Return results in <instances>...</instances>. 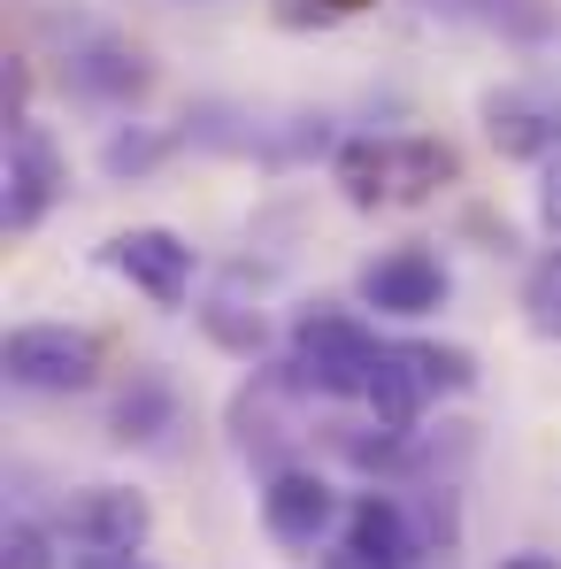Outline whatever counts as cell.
Listing matches in <instances>:
<instances>
[{
    "mask_svg": "<svg viewBox=\"0 0 561 569\" xmlns=\"http://www.w3.org/2000/svg\"><path fill=\"white\" fill-rule=\"evenodd\" d=\"M377 355L384 347L370 339V323L347 316V308H308L292 323V385H308V392H331V400L370 392Z\"/></svg>",
    "mask_w": 561,
    "mask_h": 569,
    "instance_id": "1",
    "label": "cell"
},
{
    "mask_svg": "<svg viewBox=\"0 0 561 569\" xmlns=\"http://www.w3.org/2000/svg\"><path fill=\"white\" fill-rule=\"evenodd\" d=\"M147 531H154V508L131 485H86L62 508V539L78 547L86 569H131V555L147 547Z\"/></svg>",
    "mask_w": 561,
    "mask_h": 569,
    "instance_id": "2",
    "label": "cell"
},
{
    "mask_svg": "<svg viewBox=\"0 0 561 569\" xmlns=\"http://www.w3.org/2000/svg\"><path fill=\"white\" fill-rule=\"evenodd\" d=\"M0 370L31 392H86L100 378V347L93 331H70V323H16L0 347Z\"/></svg>",
    "mask_w": 561,
    "mask_h": 569,
    "instance_id": "3",
    "label": "cell"
},
{
    "mask_svg": "<svg viewBox=\"0 0 561 569\" xmlns=\"http://www.w3.org/2000/svg\"><path fill=\"white\" fill-rule=\"evenodd\" d=\"M62 200V154L39 123H16L8 131V170H0V216L8 231H31L47 223V208Z\"/></svg>",
    "mask_w": 561,
    "mask_h": 569,
    "instance_id": "4",
    "label": "cell"
},
{
    "mask_svg": "<svg viewBox=\"0 0 561 569\" xmlns=\"http://www.w3.org/2000/svg\"><path fill=\"white\" fill-rule=\"evenodd\" d=\"M484 116V139L515 162H554L561 154V100L554 93H531V86H500V93L477 100Z\"/></svg>",
    "mask_w": 561,
    "mask_h": 569,
    "instance_id": "5",
    "label": "cell"
},
{
    "mask_svg": "<svg viewBox=\"0 0 561 569\" xmlns=\"http://www.w3.org/2000/svg\"><path fill=\"white\" fill-rule=\"evenodd\" d=\"M108 262L123 270V278L139 284L154 308H178L192 292V247L178 231H162V223H139V231H116L108 239Z\"/></svg>",
    "mask_w": 561,
    "mask_h": 569,
    "instance_id": "6",
    "label": "cell"
},
{
    "mask_svg": "<svg viewBox=\"0 0 561 569\" xmlns=\"http://www.w3.org/2000/svg\"><path fill=\"white\" fill-rule=\"evenodd\" d=\"M362 300L384 316H431V308H447V270L431 247H392L362 270Z\"/></svg>",
    "mask_w": 561,
    "mask_h": 569,
    "instance_id": "7",
    "label": "cell"
},
{
    "mask_svg": "<svg viewBox=\"0 0 561 569\" xmlns=\"http://www.w3.org/2000/svg\"><path fill=\"white\" fill-rule=\"evenodd\" d=\"M331 516H339V500H331V485L315 470H278L270 492H262V523H270V539H284V547H315L331 531Z\"/></svg>",
    "mask_w": 561,
    "mask_h": 569,
    "instance_id": "8",
    "label": "cell"
},
{
    "mask_svg": "<svg viewBox=\"0 0 561 569\" xmlns=\"http://www.w3.org/2000/svg\"><path fill=\"white\" fill-rule=\"evenodd\" d=\"M347 555H362L370 569H408L415 562V523L392 492H362L347 508Z\"/></svg>",
    "mask_w": 561,
    "mask_h": 569,
    "instance_id": "9",
    "label": "cell"
},
{
    "mask_svg": "<svg viewBox=\"0 0 561 569\" xmlns=\"http://www.w3.org/2000/svg\"><path fill=\"white\" fill-rule=\"evenodd\" d=\"M362 400L377 408V423H384V431H408V423L423 416V400H431L415 347H384V355H377V378H370V392H362Z\"/></svg>",
    "mask_w": 561,
    "mask_h": 569,
    "instance_id": "10",
    "label": "cell"
},
{
    "mask_svg": "<svg viewBox=\"0 0 561 569\" xmlns=\"http://www.w3.org/2000/svg\"><path fill=\"white\" fill-rule=\"evenodd\" d=\"M78 86L100 100H131V93H147V62L131 54V47H116V39H100L93 54L78 62Z\"/></svg>",
    "mask_w": 561,
    "mask_h": 569,
    "instance_id": "11",
    "label": "cell"
},
{
    "mask_svg": "<svg viewBox=\"0 0 561 569\" xmlns=\"http://www.w3.org/2000/svg\"><path fill=\"white\" fill-rule=\"evenodd\" d=\"M469 8H477V23H492L500 39H523V47H539V39L561 31L554 0H469Z\"/></svg>",
    "mask_w": 561,
    "mask_h": 569,
    "instance_id": "12",
    "label": "cell"
},
{
    "mask_svg": "<svg viewBox=\"0 0 561 569\" xmlns=\"http://www.w3.org/2000/svg\"><path fill=\"white\" fill-rule=\"evenodd\" d=\"M170 408H178V400H170V385H162V378H139L123 400H116V439H123V447H131V439H154V431L170 423Z\"/></svg>",
    "mask_w": 561,
    "mask_h": 569,
    "instance_id": "13",
    "label": "cell"
},
{
    "mask_svg": "<svg viewBox=\"0 0 561 569\" xmlns=\"http://www.w3.org/2000/svg\"><path fill=\"white\" fill-rule=\"evenodd\" d=\"M339 186H347V200H354V208H377V200L392 192V154H384V147H370V139H354V147L339 154Z\"/></svg>",
    "mask_w": 561,
    "mask_h": 569,
    "instance_id": "14",
    "label": "cell"
},
{
    "mask_svg": "<svg viewBox=\"0 0 561 569\" xmlns=\"http://www.w3.org/2000/svg\"><path fill=\"white\" fill-rule=\"evenodd\" d=\"M523 323H531L539 339H554V347H561V247L531 270V284H523Z\"/></svg>",
    "mask_w": 561,
    "mask_h": 569,
    "instance_id": "15",
    "label": "cell"
},
{
    "mask_svg": "<svg viewBox=\"0 0 561 569\" xmlns=\"http://www.w3.org/2000/svg\"><path fill=\"white\" fill-rule=\"evenodd\" d=\"M408 347H415V362H423L431 400H439V392H469V385H477V362H469L462 347H431V339H408Z\"/></svg>",
    "mask_w": 561,
    "mask_h": 569,
    "instance_id": "16",
    "label": "cell"
},
{
    "mask_svg": "<svg viewBox=\"0 0 561 569\" xmlns=\"http://www.w3.org/2000/svg\"><path fill=\"white\" fill-rule=\"evenodd\" d=\"M447 170H454V154H447V147H431V139H415V147H408V154L392 162V178H400L392 192H408V200H415V192H431V186H439Z\"/></svg>",
    "mask_w": 561,
    "mask_h": 569,
    "instance_id": "17",
    "label": "cell"
},
{
    "mask_svg": "<svg viewBox=\"0 0 561 569\" xmlns=\"http://www.w3.org/2000/svg\"><path fill=\"white\" fill-rule=\"evenodd\" d=\"M0 569H54V539H47L31 516H16V523L0 531Z\"/></svg>",
    "mask_w": 561,
    "mask_h": 569,
    "instance_id": "18",
    "label": "cell"
},
{
    "mask_svg": "<svg viewBox=\"0 0 561 569\" xmlns=\"http://www.w3.org/2000/svg\"><path fill=\"white\" fill-rule=\"evenodd\" d=\"M539 223H547V231L561 239V154L547 162V170H539Z\"/></svg>",
    "mask_w": 561,
    "mask_h": 569,
    "instance_id": "19",
    "label": "cell"
},
{
    "mask_svg": "<svg viewBox=\"0 0 561 569\" xmlns=\"http://www.w3.org/2000/svg\"><path fill=\"white\" fill-rule=\"evenodd\" d=\"M500 569H561L554 555H515V562H500Z\"/></svg>",
    "mask_w": 561,
    "mask_h": 569,
    "instance_id": "20",
    "label": "cell"
},
{
    "mask_svg": "<svg viewBox=\"0 0 561 569\" xmlns=\"http://www.w3.org/2000/svg\"><path fill=\"white\" fill-rule=\"evenodd\" d=\"M323 569H370V562H362V555H347V547H339V555H323Z\"/></svg>",
    "mask_w": 561,
    "mask_h": 569,
    "instance_id": "21",
    "label": "cell"
},
{
    "mask_svg": "<svg viewBox=\"0 0 561 569\" xmlns=\"http://www.w3.org/2000/svg\"><path fill=\"white\" fill-rule=\"evenodd\" d=\"M323 8H331V16H347V8H370V0H323Z\"/></svg>",
    "mask_w": 561,
    "mask_h": 569,
    "instance_id": "22",
    "label": "cell"
}]
</instances>
